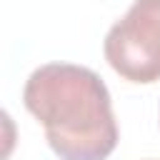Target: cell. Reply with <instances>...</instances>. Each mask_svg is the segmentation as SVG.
Returning a JSON list of instances; mask_svg holds the SVG:
<instances>
[{"mask_svg":"<svg viewBox=\"0 0 160 160\" xmlns=\"http://www.w3.org/2000/svg\"><path fill=\"white\" fill-rule=\"evenodd\" d=\"M108 65L128 82L160 80V0H132L102 42Z\"/></svg>","mask_w":160,"mask_h":160,"instance_id":"obj_2","label":"cell"},{"mask_svg":"<svg viewBox=\"0 0 160 160\" xmlns=\"http://www.w3.org/2000/svg\"><path fill=\"white\" fill-rule=\"evenodd\" d=\"M22 105L42 125L60 160H108L120 132L108 85L98 72L72 62H48L30 72Z\"/></svg>","mask_w":160,"mask_h":160,"instance_id":"obj_1","label":"cell"}]
</instances>
